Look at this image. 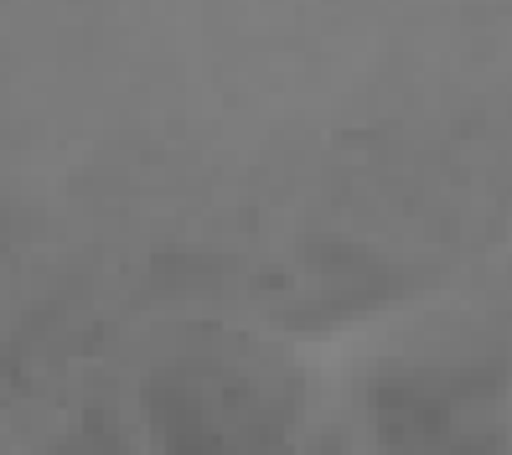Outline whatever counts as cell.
<instances>
[{
	"label": "cell",
	"mask_w": 512,
	"mask_h": 455,
	"mask_svg": "<svg viewBox=\"0 0 512 455\" xmlns=\"http://www.w3.org/2000/svg\"><path fill=\"white\" fill-rule=\"evenodd\" d=\"M306 393L259 352H197L145 383V419L166 455H295Z\"/></svg>",
	"instance_id": "1"
}]
</instances>
